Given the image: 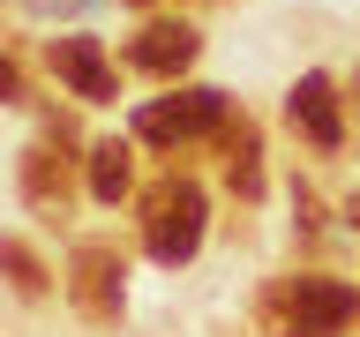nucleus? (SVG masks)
<instances>
[{
	"instance_id": "nucleus-13",
	"label": "nucleus",
	"mask_w": 360,
	"mask_h": 337,
	"mask_svg": "<svg viewBox=\"0 0 360 337\" xmlns=\"http://www.w3.org/2000/svg\"><path fill=\"white\" fill-rule=\"evenodd\" d=\"M353 225H360V195H353Z\"/></svg>"
},
{
	"instance_id": "nucleus-9",
	"label": "nucleus",
	"mask_w": 360,
	"mask_h": 337,
	"mask_svg": "<svg viewBox=\"0 0 360 337\" xmlns=\"http://www.w3.org/2000/svg\"><path fill=\"white\" fill-rule=\"evenodd\" d=\"M225 150H233V157H225V180H233V195L255 202V195H263V143H255V128L240 120V128L225 135Z\"/></svg>"
},
{
	"instance_id": "nucleus-12",
	"label": "nucleus",
	"mask_w": 360,
	"mask_h": 337,
	"mask_svg": "<svg viewBox=\"0 0 360 337\" xmlns=\"http://www.w3.org/2000/svg\"><path fill=\"white\" fill-rule=\"evenodd\" d=\"M15 98H22V75H15V60L0 53V105H15Z\"/></svg>"
},
{
	"instance_id": "nucleus-6",
	"label": "nucleus",
	"mask_w": 360,
	"mask_h": 337,
	"mask_svg": "<svg viewBox=\"0 0 360 337\" xmlns=\"http://www.w3.org/2000/svg\"><path fill=\"white\" fill-rule=\"evenodd\" d=\"M53 75H60L83 105H112V60L98 53V38H53Z\"/></svg>"
},
{
	"instance_id": "nucleus-10",
	"label": "nucleus",
	"mask_w": 360,
	"mask_h": 337,
	"mask_svg": "<svg viewBox=\"0 0 360 337\" xmlns=\"http://www.w3.org/2000/svg\"><path fill=\"white\" fill-rule=\"evenodd\" d=\"M128 187H135L128 143H90V195H98V202H120Z\"/></svg>"
},
{
	"instance_id": "nucleus-3",
	"label": "nucleus",
	"mask_w": 360,
	"mask_h": 337,
	"mask_svg": "<svg viewBox=\"0 0 360 337\" xmlns=\"http://www.w3.org/2000/svg\"><path fill=\"white\" fill-rule=\"evenodd\" d=\"M128 270H120V247L112 240H83L75 255H68V300L90 315V322H120V308H128V285H120Z\"/></svg>"
},
{
	"instance_id": "nucleus-8",
	"label": "nucleus",
	"mask_w": 360,
	"mask_h": 337,
	"mask_svg": "<svg viewBox=\"0 0 360 337\" xmlns=\"http://www.w3.org/2000/svg\"><path fill=\"white\" fill-rule=\"evenodd\" d=\"M195 30L188 22H173V15H158V22H143L128 38V67H143V75H180V67L195 60Z\"/></svg>"
},
{
	"instance_id": "nucleus-11",
	"label": "nucleus",
	"mask_w": 360,
	"mask_h": 337,
	"mask_svg": "<svg viewBox=\"0 0 360 337\" xmlns=\"http://www.w3.org/2000/svg\"><path fill=\"white\" fill-rule=\"evenodd\" d=\"M0 270H8V285H15L22 300H38V292L53 285V277H45V263H38V255H30L22 240H0Z\"/></svg>"
},
{
	"instance_id": "nucleus-5",
	"label": "nucleus",
	"mask_w": 360,
	"mask_h": 337,
	"mask_svg": "<svg viewBox=\"0 0 360 337\" xmlns=\"http://www.w3.org/2000/svg\"><path fill=\"white\" fill-rule=\"evenodd\" d=\"M22 202H30L38 218H60L68 210V128L38 135V143L22 150Z\"/></svg>"
},
{
	"instance_id": "nucleus-1",
	"label": "nucleus",
	"mask_w": 360,
	"mask_h": 337,
	"mask_svg": "<svg viewBox=\"0 0 360 337\" xmlns=\"http://www.w3.org/2000/svg\"><path fill=\"white\" fill-rule=\"evenodd\" d=\"M255 315H263L270 337H345L360 315V292L338 285V277H278Z\"/></svg>"
},
{
	"instance_id": "nucleus-7",
	"label": "nucleus",
	"mask_w": 360,
	"mask_h": 337,
	"mask_svg": "<svg viewBox=\"0 0 360 337\" xmlns=\"http://www.w3.org/2000/svg\"><path fill=\"white\" fill-rule=\"evenodd\" d=\"M285 112H292V128L308 135L315 150H338V143H345V120H338V90H330V75H300V83L285 90Z\"/></svg>"
},
{
	"instance_id": "nucleus-14",
	"label": "nucleus",
	"mask_w": 360,
	"mask_h": 337,
	"mask_svg": "<svg viewBox=\"0 0 360 337\" xmlns=\"http://www.w3.org/2000/svg\"><path fill=\"white\" fill-rule=\"evenodd\" d=\"M135 8H150V0H135Z\"/></svg>"
},
{
	"instance_id": "nucleus-4",
	"label": "nucleus",
	"mask_w": 360,
	"mask_h": 337,
	"mask_svg": "<svg viewBox=\"0 0 360 337\" xmlns=\"http://www.w3.org/2000/svg\"><path fill=\"white\" fill-rule=\"evenodd\" d=\"M225 120V98L218 90H173V98H158V105L135 112V135L143 143H158V150H173V143H195V135H210Z\"/></svg>"
},
{
	"instance_id": "nucleus-2",
	"label": "nucleus",
	"mask_w": 360,
	"mask_h": 337,
	"mask_svg": "<svg viewBox=\"0 0 360 337\" xmlns=\"http://www.w3.org/2000/svg\"><path fill=\"white\" fill-rule=\"evenodd\" d=\"M202 218H210V202L188 173L158 180L150 195H143V247H150V263H188L202 247Z\"/></svg>"
}]
</instances>
